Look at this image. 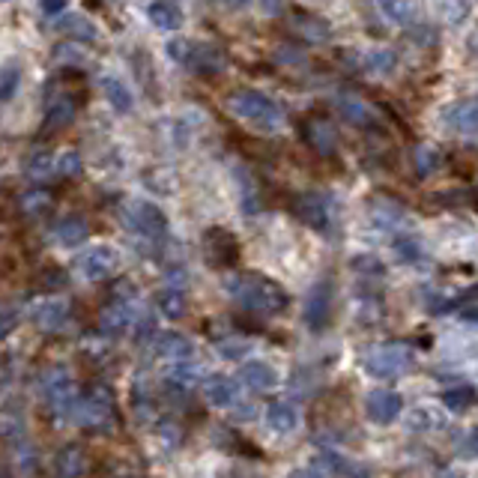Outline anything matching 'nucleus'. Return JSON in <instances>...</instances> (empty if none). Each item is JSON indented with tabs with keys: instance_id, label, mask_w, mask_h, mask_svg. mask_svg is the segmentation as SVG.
I'll return each mask as SVG.
<instances>
[{
	"instance_id": "f8f14e48",
	"label": "nucleus",
	"mask_w": 478,
	"mask_h": 478,
	"mask_svg": "<svg viewBox=\"0 0 478 478\" xmlns=\"http://www.w3.org/2000/svg\"><path fill=\"white\" fill-rule=\"evenodd\" d=\"M365 413L374 424H392L404 415V398L395 389H371L365 395Z\"/></svg>"
},
{
	"instance_id": "c03bdc74",
	"label": "nucleus",
	"mask_w": 478,
	"mask_h": 478,
	"mask_svg": "<svg viewBox=\"0 0 478 478\" xmlns=\"http://www.w3.org/2000/svg\"><path fill=\"white\" fill-rule=\"evenodd\" d=\"M219 353L225 356V359L239 362L242 356L249 353V344H246V341H225V344H219Z\"/></svg>"
},
{
	"instance_id": "4be33fe9",
	"label": "nucleus",
	"mask_w": 478,
	"mask_h": 478,
	"mask_svg": "<svg viewBox=\"0 0 478 478\" xmlns=\"http://www.w3.org/2000/svg\"><path fill=\"white\" fill-rule=\"evenodd\" d=\"M233 180H237V195H239V210L246 212L249 219L258 216L260 210V191H258V180L251 177V171L246 165H233Z\"/></svg>"
},
{
	"instance_id": "2eb2a0df",
	"label": "nucleus",
	"mask_w": 478,
	"mask_h": 478,
	"mask_svg": "<svg viewBox=\"0 0 478 478\" xmlns=\"http://www.w3.org/2000/svg\"><path fill=\"white\" fill-rule=\"evenodd\" d=\"M161 383H165V392L174 395V398H186V395H191L198 389V385H203V374L198 365H171V368L165 371V377H161Z\"/></svg>"
},
{
	"instance_id": "393cba45",
	"label": "nucleus",
	"mask_w": 478,
	"mask_h": 478,
	"mask_svg": "<svg viewBox=\"0 0 478 478\" xmlns=\"http://www.w3.org/2000/svg\"><path fill=\"white\" fill-rule=\"evenodd\" d=\"M87 475V457L78 445H63L54 454V478H84Z\"/></svg>"
},
{
	"instance_id": "49530a36",
	"label": "nucleus",
	"mask_w": 478,
	"mask_h": 478,
	"mask_svg": "<svg viewBox=\"0 0 478 478\" xmlns=\"http://www.w3.org/2000/svg\"><path fill=\"white\" fill-rule=\"evenodd\" d=\"M15 320H18V311H15V305L9 302L6 308H4V329H0V332H4V335L13 332L15 329Z\"/></svg>"
},
{
	"instance_id": "7c9ffc66",
	"label": "nucleus",
	"mask_w": 478,
	"mask_h": 478,
	"mask_svg": "<svg viewBox=\"0 0 478 478\" xmlns=\"http://www.w3.org/2000/svg\"><path fill=\"white\" fill-rule=\"evenodd\" d=\"M75 120V102L69 96H54L45 105V129L48 132H60L66 129Z\"/></svg>"
},
{
	"instance_id": "c9c22d12",
	"label": "nucleus",
	"mask_w": 478,
	"mask_h": 478,
	"mask_svg": "<svg viewBox=\"0 0 478 478\" xmlns=\"http://www.w3.org/2000/svg\"><path fill=\"white\" fill-rule=\"evenodd\" d=\"M406 424H410V431L424 434V431L443 428V415L431 410V406H415V410L406 413Z\"/></svg>"
},
{
	"instance_id": "a18cd8bd",
	"label": "nucleus",
	"mask_w": 478,
	"mask_h": 478,
	"mask_svg": "<svg viewBox=\"0 0 478 478\" xmlns=\"http://www.w3.org/2000/svg\"><path fill=\"white\" fill-rule=\"evenodd\" d=\"M443 13H445V18H449V22L452 24H457V22H463V18L466 15H470V6H466V4H457V6H443Z\"/></svg>"
},
{
	"instance_id": "ea45409f",
	"label": "nucleus",
	"mask_w": 478,
	"mask_h": 478,
	"mask_svg": "<svg viewBox=\"0 0 478 478\" xmlns=\"http://www.w3.org/2000/svg\"><path fill=\"white\" fill-rule=\"evenodd\" d=\"M18 81H22V73H18V66L9 60V63H4V69H0V102H13Z\"/></svg>"
},
{
	"instance_id": "f704fd0d",
	"label": "nucleus",
	"mask_w": 478,
	"mask_h": 478,
	"mask_svg": "<svg viewBox=\"0 0 478 478\" xmlns=\"http://www.w3.org/2000/svg\"><path fill=\"white\" fill-rule=\"evenodd\" d=\"M18 207H22L24 216L39 219V216H45V212L51 210V195H48V191H43V189L22 191V198H18Z\"/></svg>"
},
{
	"instance_id": "72a5a7b5",
	"label": "nucleus",
	"mask_w": 478,
	"mask_h": 478,
	"mask_svg": "<svg viewBox=\"0 0 478 478\" xmlns=\"http://www.w3.org/2000/svg\"><path fill=\"white\" fill-rule=\"evenodd\" d=\"M320 463L329 466V470L338 475V478H368V470H365V466L350 463L347 457H341V454H335V452H323L320 454Z\"/></svg>"
},
{
	"instance_id": "cd10ccee",
	"label": "nucleus",
	"mask_w": 478,
	"mask_h": 478,
	"mask_svg": "<svg viewBox=\"0 0 478 478\" xmlns=\"http://www.w3.org/2000/svg\"><path fill=\"white\" fill-rule=\"evenodd\" d=\"M87 237H90V228L81 216H63L54 225V239L60 249H78Z\"/></svg>"
},
{
	"instance_id": "7ed1b4c3",
	"label": "nucleus",
	"mask_w": 478,
	"mask_h": 478,
	"mask_svg": "<svg viewBox=\"0 0 478 478\" xmlns=\"http://www.w3.org/2000/svg\"><path fill=\"white\" fill-rule=\"evenodd\" d=\"M165 54L195 75H219L228 66L225 48L216 43H200V39H171Z\"/></svg>"
},
{
	"instance_id": "c756f323",
	"label": "nucleus",
	"mask_w": 478,
	"mask_h": 478,
	"mask_svg": "<svg viewBox=\"0 0 478 478\" xmlns=\"http://www.w3.org/2000/svg\"><path fill=\"white\" fill-rule=\"evenodd\" d=\"M147 18L159 30H171V34L180 30L182 22H186V18H182V9L177 4H171V0H156V4H150L147 6Z\"/></svg>"
},
{
	"instance_id": "39448f33",
	"label": "nucleus",
	"mask_w": 478,
	"mask_h": 478,
	"mask_svg": "<svg viewBox=\"0 0 478 478\" xmlns=\"http://www.w3.org/2000/svg\"><path fill=\"white\" fill-rule=\"evenodd\" d=\"M413 368H415V350L404 341L377 344V347L365 353V371L374 380H395Z\"/></svg>"
},
{
	"instance_id": "a211bd4d",
	"label": "nucleus",
	"mask_w": 478,
	"mask_h": 478,
	"mask_svg": "<svg viewBox=\"0 0 478 478\" xmlns=\"http://www.w3.org/2000/svg\"><path fill=\"white\" fill-rule=\"evenodd\" d=\"M30 317L43 332H57L63 323L69 320V302L63 297H48V299H39L30 311Z\"/></svg>"
},
{
	"instance_id": "58836bf2",
	"label": "nucleus",
	"mask_w": 478,
	"mask_h": 478,
	"mask_svg": "<svg viewBox=\"0 0 478 478\" xmlns=\"http://www.w3.org/2000/svg\"><path fill=\"white\" fill-rule=\"evenodd\" d=\"M413 159H415V171H419V177H431L434 171L440 168L443 152L436 150L434 144H419L413 152Z\"/></svg>"
},
{
	"instance_id": "20e7f679",
	"label": "nucleus",
	"mask_w": 478,
	"mask_h": 478,
	"mask_svg": "<svg viewBox=\"0 0 478 478\" xmlns=\"http://www.w3.org/2000/svg\"><path fill=\"white\" fill-rule=\"evenodd\" d=\"M36 389H39V398H43L51 410L73 422V415L78 410V401H81V392H75L73 374H69L63 365H51V368H45L43 374H39Z\"/></svg>"
},
{
	"instance_id": "f257e3e1",
	"label": "nucleus",
	"mask_w": 478,
	"mask_h": 478,
	"mask_svg": "<svg viewBox=\"0 0 478 478\" xmlns=\"http://www.w3.org/2000/svg\"><path fill=\"white\" fill-rule=\"evenodd\" d=\"M225 290L242 308H249L254 314H267V317L284 314L290 305V297L281 290V284L260 276V272H230L225 278Z\"/></svg>"
},
{
	"instance_id": "473e14b6",
	"label": "nucleus",
	"mask_w": 478,
	"mask_h": 478,
	"mask_svg": "<svg viewBox=\"0 0 478 478\" xmlns=\"http://www.w3.org/2000/svg\"><path fill=\"white\" fill-rule=\"evenodd\" d=\"M475 401H478V392L470 383H457L452 389L443 392V404L449 406L452 413H466L470 406H475Z\"/></svg>"
},
{
	"instance_id": "de8ad7c7",
	"label": "nucleus",
	"mask_w": 478,
	"mask_h": 478,
	"mask_svg": "<svg viewBox=\"0 0 478 478\" xmlns=\"http://www.w3.org/2000/svg\"><path fill=\"white\" fill-rule=\"evenodd\" d=\"M463 454L466 457H478V428L466 436V443H463Z\"/></svg>"
},
{
	"instance_id": "9d476101",
	"label": "nucleus",
	"mask_w": 478,
	"mask_h": 478,
	"mask_svg": "<svg viewBox=\"0 0 478 478\" xmlns=\"http://www.w3.org/2000/svg\"><path fill=\"white\" fill-rule=\"evenodd\" d=\"M138 320H141V305L135 299H120L102 311L99 332L105 335V338H120V335H126L132 327H138Z\"/></svg>"
},
{
	"instance_id": "37998d69",
	"label": "nucleus",
	"mask_w": 478,
	"mask_h": 478,
	"mask_svg": "<svg viewBox=\"0 0 478 478\" xmlns=\"http://www.w3.org/2000/svg\"><path fill=\"white\" fill-rule=\"evenodd\" d=\"M353 269L365 272V276H383V272H385L383 260L374 258V254H359V258H353Z\"/></svg>"
},
{
	"instance_id": "aec40b11",
	"label": "nucleus",
	"mask_w": 478,
	"mask_h": 478,
	"mask_svg": "<svg viewBox=\"0 0 478 478\" xmlns=\"http://www.w3.org/2000/svg\"><path fill=\"white\" fill-rule=\"evenodd\" d=\"M51 24H54V30H60L63 36L73 39V43H96L99 39V27L81 13H66Z\"/></svg>"
},
{
	"instance_id": "6ab92c4d",
	"label": "nucleus",
	"mask_w": 478,
	"mask_h": 478,
	"mask_svg": "<svg viewBox=\"0 0 478 478\" xmlns=\"http://www.w3.org/2000/svg\"><path fill=\"white\" fill-rule=\"evenodd\" d=\"M302 135L308 141V147L314 152H320V156H335V150H338V132H335V126L323 117L308 120V123L302 126Z\"/></svg>"
},
{
	"instance_id": "1a4fd4ad",
	"label": "nucleus",
	"mask_w": 478,
	"mask_h": 478,
	"mask_svg": "<svg viewBox=\"0 0 478 478\" xmlns=\"http://www.w3.org/2000/svg\"><path fill=\"white\" fill-rule=\"evenodd\" d=\"M293 210H297L302 225H308L311 230H329L335 221L332 198L323 195V191H305V195H299L297 203H293Z\"/></svg>"
},
{
	"instance_id": "2f4dec72",
	"label": "nucleus",
	"mask_w": 478,
	"mask_h": 478,
	"mask_svg": "<svg viewBox=\"0 0 478 478\" xmlns=\"http://www.w3.org/2000/svg\"><path fill=\"white\" fill-rule=\"evenodd\" d=\"M24 174H27V180H34V182H45L51 177H57V156L54 152H48V150H36L34 156L27 159Z\"/></svg>"
},
{
	"instance_id": "ddd939ff",
	"label": "nucleus",
	"mask_w": 478,
	"mask_h": 478,
	"mask_svg": "<svg viewBox=\"0 0 478 478\" xmlns=\"http://www.w3.org/2000/svg\"><path fill=\"white\" fill-rule=\"evenodd\" d=\"M152 350H156L159 359H165L171 365H189L198 356L195 341L186 338V335H180V332H159Z\"/></svg>"
},
{
	"instance_id": "0eeeda50",
	"label": "nucleus",
	"mask_w": 478,
	"mask_h": 478,
	"mask_svg": "<svg viewBox=\"0 0 478 478\" xmlns=\"http://www.w3.org/2000/svg\"><path fill=\"white\" fill-rule=\"evenodd\" d=\"M123 221L144 239L159 242L168 237V216L152 200H132L123 210Z\"/></svg>"
},
{
	"instance_id": "a19ab883",
	"label": "nucleus",
	"mask_w": 478,
	"mask_h": 478,
	"mask_svg": "<svg viewBox=\"0 0 478 478\" xmlns=\"http://www.w3.org/2000/svg\"><path fill=\"white\" fill-rule=\"evenodd\" d=\"M81 174V152L78 150H63L57 152V177L73 180Z\"/></svg>"
},
{
	"instance_id": "79ce46f5",
	"label": "nucleus",
	"mask_w": 478,
	"mask_h": 478,
	"mask_svg": "<svg viewBox=\"0 0 478 478\" xmlns=\"http://www.w3.org/2000/svg\"><path fill=\"white\" fill-rule=\"evenodd\" d=\"M299 30L311 39V43H320V39H329V27H327V22H320V18H314V15H299Z\"/></svg>"
},
{
	"instance_id": "c85d7f7f",
	"label": "nucleus",
	"mask_w": 478,
	"mask_h": 478,
	"mask_svg": "<svg viewBox=\"0 0 478 478\" xmlns=\"http://www.w3.org/2000/svg\"><path fill=\"white\" fill-rule=\"evenodd\" d=\"M359 66L368 75H392L398 69V54L392 48H371L359 54Z\"/></svg>"
},
{
	"instance_id": "bb28decb",
	"label": "nucleus",
	"mask_w": 478,
	"mask_h": 478,
	"mask_svg": "<svg viewBox=\"0 0 478 478\" xmlns=\"http://www.w3.org/2000/svg\"><path fill=\"white\" fill-rule=\"evenodd\" d=\"M299 410L293 406L290 401H272L269 406H267V424L276 434H293L299 428Z\"/></svg>"
},
{
	"instance_id": "09e8293b",
	"label": "nucleus",
	"mask_w": 478,
	"mask_h": 478,
	"mask_svg": "<svg viewBox=\"0 0 478 478\" xmlns=\"http://www.w3.org/2000/svg\"><path fill=\"white\" fill-rule=\"evenodd\" d=\"M293 478H327V473L317 470V466H305V470H297Z\"/></svg>"
},
{
	"instance_id": "8fccbe9b",
	"label": "nucleus",
	"mask_w": 478,
	"mask_h": 478,
	"mask_svg": "<svg viewBox=\"0 0 478 478\" xmlns=\"http://www.w3.org/2000/svg\"><path fill=\"white\" fill-rule=\"evenodd\" d=\"M440 478H454V475H440Z\"/></svg>"
},
{
	"instance_id": "412c9836",
	"label": "nucleus",
	"mask_w": 478,
	"mask_h": 478,
	"mask_svg": "<svg viewBox=\"0 0 478 478\" xmlns=\"http://www.w3.org/2000/svg\"><path fill=\"white\" fill-rule=\"evenodd\" d=\"M445 120L454 132H461L466 138H478V99H463L445 111Z\"/></svg>"
},
{
	"instance_id": "b1692460",
	"label": "nucleus",
	"mask_w": 478,
	"mask_h": 478,
	"mask_svg": "<svg viewBox=\"0 0 478 478\" xmlns=\"http://www.w3.org/2000/svg\"><path fill=\"white\" fill-rule=\"evenodd\" d=\"M99 87H102V93H105L108 99V105L117 111V114H129L132 108H135V96H132V90L123 78H117V75H102L99 78Z\"/></svg>"
},
{
	"instance_id": "a878e982",
	"label": "nucleus",
	"mask_w": 478,
	"mask_h": 478,
	"mask_svg": "<svg viewBox=\"0 0 478 478\" xmlns=\"http://www.w3.org/2000/svg\"><path fill=\"white\" fill-rule=\"evenodd\" d=\"M186 308H189L186 290L177 288V284H168V288H161L156 293V311L165 320H182L186 317Z\"/></svg>"
},
{
	"instance_id": "e433bc0d",
	"label": "nucleus",
	"mask_w": 478,
	"mask_h": 478,
	"mask_svg": "<svg viewBox=\"0 0 478 478\" xmlns=\"http://www.w3.org/2000/svg\"><path fill=\"white\" fill-rule=\"evenodd\" d=\"M392 251L401 263H419L422 260V242L413 233H398L392 239Z\"/></svg>"
},
{
	"instance_id": "4468645a",
	"label": "nucleus",
	"mask_w": 478,
	"mask_h": 478,
	"mask_svg": "<svg viewBox=\"0 0 478 478\" xmlns=\"http://www.w3.org/2000/svg\"><path fill=\"white\" fill-rule=\"evenodd\" d=\"M332 105L344 120H350L353 126L371 129L374 123H377V111H374L362 96L350 93V90H338V93L332 96Z\"/></svg>"
},
{
	"instance_id": "6e6552de",
	"label": "nucleus",
	"mask_w": 478,
	"mask_h": 478,
	"mask_svg": "<svg viewBox=\"0 0 478 478\" xmlns=\"http://www.w3.org/2000/svg\"><path fill=\"white\" fill-rule=\"evenodd\" d=\"M305 327L311 332H323L332 320V284L329 278L314 281V288L305 297V311H302Z\"/></svg>"
},
{
	"instance_id": "f03ea898",
	"label": "nucleus",
	"mask_w": 478,
	"mask_h": 478,
	"mask_svg": "<svg viewBox=\"0 0 478 478\" xmlns=\"http://www.w3.org/2000/svg\"><path fill=\"white\" fill-rule=\"evenodd\" d=\"M228 108L233 117L246 120L249 126L260 129V132H278L284 126V111L272 96L260 93V90L242 87L233 90L228 96Z\"/></svg>"
},
{
	"instance_id": "423d86ee",
	"label": "nucleus",
	"mask_w": 478,
	"mask_h": 478,
	"mask_svg": "<svg viewBox=\"0 0 478 478\" xmlns=\"http://www.w3.org/2000/svg\"><path fill=\"white\" fill-rule=\"evenodd\" d=\"M73 422L81 424L87 431H99V434H111L114 431L117 413H114V395H111L105 385H96L81 395L78 410L73 415Z\"/></svg>"
},
{
	"instance_id": "f3484780",
	"label": "nucleus",
	"mask_w": 478,
	"mask_h": 478,
	"mask_svg": "<svg viewBox=\"0 0 478 478\" xmlns=\"http://www.w3.org/2000/svg\"><path fill=\"white\" fill-rule=\"evenodd\" d=\"M237 380H239V385H246V389H251V392H269L278 385V371L260 359H249L239 365Z\"/></svg>"
},
{
	"instance_id": "4c0bfd02",
	"label": "nucleus",
	"mask_w": 478,
	"mask_h": 478,
	"mask_svg": "<svg viewBox=\"0 0 478 478\" xmlns=\"http://www.w3.org/2000/svg\"><path fill=\"white\" fill-rule=\"evenodd\" d=\"M380 13L385 18H392V24H413L419 9L413 4H406V0H385V4H380Z\"/></svg>"
},
{
	"instance_id": "9b49d317",
	"label": "nucleus",
	"mask_w": 478,
	"mask_h": 478,
	"mask_svg": "<svg viewBox=\"0 0 478 478\" xmlns=\"http://www.w3.org/2000/svg\"><path fill=\"white\" fill-rule=\"evenodd\" d=\"M117 267H120V254H117V249L105 246V242H99V246L87 249L78 258V272L87 281H105V278L114 276Z\"/></svg>"
},
{
	"instance_id": "dca6fc26",
	"label": "nucleus",
	"mask_w": 478,
	"mask_h": 478,
	"mask_svg": "<svg viewBox=\"0 0 478 478\" xmlns=\"http://www.w3.org/2000/svg\"><path fill=\"white\" fill-rule=\"evenodd\" d=\"M203 398H207L212 406H221V410H230V406H237L239 398V380L228 377V374H210L207 380H203Z\"/></svg>"
},
{
	"instance_id": "5701e85b",
	"label": "nucleus",
	"mask_w": 478,
	"mask_h": 478,
	"mask_svg": "<svg viewBox=\"0 0 478 478\" xmlns=\"http://www.w3.org/2000/svg\"><path fill=\"white\" fill-rule=\"evenodd\" d=\"M371 221L377 225L380 230L385 233H404L406 228V210L398 207L395 200H374V207H371Z\"/></svg>"
}]
</instances>
